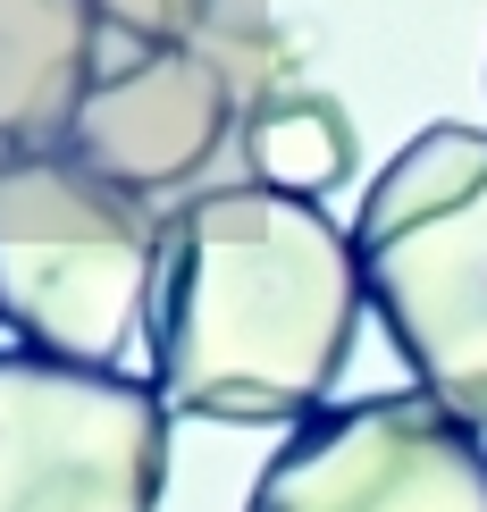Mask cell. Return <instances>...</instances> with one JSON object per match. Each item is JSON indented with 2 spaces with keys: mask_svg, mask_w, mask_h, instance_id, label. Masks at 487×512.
<instances>
[{
  "mask_svg": "<svg viewBox=\"0 0 487 512\" xmlns=\"http://www.w3.org/2000/svg\"><path fill=\"white\" fill-rule=\"evenodd\" d=\"M362 252L328 202L269 185H210L160 227L152 286V387L185 420H261L328 412V387L362 328Z\"/></svg>",
  "mask_w": 487,
  "mask_h": 512,
  "instance_id": "cell-1",
  "label": "cell"
},
{
  "mask_svg": "<svg viewBox=\"0 0 487 512\" xmlns=\"http://www.w3.org/2000/svg\"><path fill=\"white\" fill-rule=\"evenodd\" d=\"M353 252L420 395L487 429V126H420L370 177Z\"/></svg>",
  "mask_w": 487,
  "mask_h": 512,
  "instance_id": "cell-2",
  "label": "cell"
},
{
  "mask_svg": "<svg viewBox=\"0 0 487 512\" xmlns=\"http://www.w3.org/2000/svg\"><path fill=\"white\" fill-rule=\"evenodd\" d=\"M160 227L143 194L84 168L68 143L0 152V328L26 353L118 370L152 336Z\"/></svg>",
  "mask_w": 487,
  "mask_h": 512,
  "instance_id": "cell-3",
  "label": "cell"
},
{
  "mask_svg": "<svg viewBox=\"0 0 487 512\" xmlns=\"http://www.w3.org/2000/svg\"><path fill=\"white\" fill-rule=\"evenodd\" d=\"M168 403L152 378L0 353V512H160Z\"/></svg>",
  "mask_w": 487,
  "mask_h": 512,
  "instance_id": "cell-4",
  "label": "cell"
},
{
  "mask_svg": "<svg viewBox=\"0 0 487 512\" xmlns=\"http://www.w3.org/2000/svg\"><path fill=\"white\" fill-rule=\"evenodd\" d=\"M244 512H487V445L420 387L353 395L261 462Z\"/></svg>",
  "mask_w": 487,
  "mask_h": 512,
  "instance_id": "cell-5",
  "label": "cell"
},
{
  "mask_svg": "<svg viewBox=\"0 0 487 512\" xmlns=\"http://www.w3.org/2000/svg\"><path fill=\"white\" fill-rule=\"evenodd\" d=\"M236 118L244 110H236L227 59H210L202 42L194 51H143L84 93L68 152L84 168H101L110 185H126V194H168V185L202 177L219 160Z\"/></svg>",
  "mask_w": 487,
  "mask_h": 512,
  "instance_id": "cell-6",
  "label": "cell"
},
{
  "mask_svg": "<svg viewBox=\"0 0 487 512\" xmlns=\"http://www.w3.org/2000/svg\"><path fill=\"white\" fill-rule=\"evenodd\" d=\"M93 0H0V152L68 143L84 93L101 84Z\"/></svg>",
  "mask_w": 487,
  "mask_h": 512,
  "instance_id": "cell-7",
  "label": "cell"
},
{
  "mask_svg": "<svg viewBox=\"0 0 487 512\" xmlns=\"http://www.w3.org/2000/svg\"><path fill=\"white\" fill-rule=\"evenodd\" d=\"M236 152L252 168V185L294 202H328V185H345L362 168V135H353L345 101L320 84H269L244 101L236 118Z\"/></svg>",
  "mask_w": 487,
  "mask_h": 512,
  "instance_id": "cell-8",
  "label": "cell"
},
{
  "mask_svg": "<svg viewBox=\"0 0 487 512\" xmlns=\"http://www.w3.org/2000/svg\"><path fill=\"white\" fill-rule=\"evenodd\" d=\"M93 9H101V26L135 34L143 51H194L219 0H93Z\"/></svg>",
  "mask_w": 487,
  "mask_h": 512,
  "instance_id": "cell-9",
  "label": "cell"
}]
</instances>
